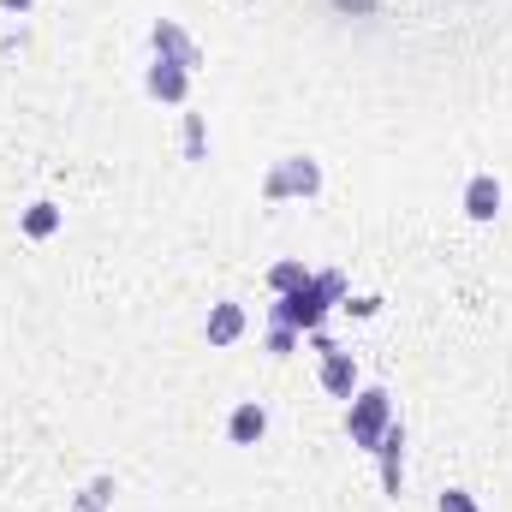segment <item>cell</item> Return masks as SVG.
<instances>
[{"instance_id": "cell-1", "label": "cell", "mask_w": 512, "mask_h": 512, "mask_svg": "<svg viewBox=\"0 0 512 512\" xmlns=\"http://www.w3.org/2000/svg\"><path fill=\"white\" fill-rule=\"evenodd\" d=\"M340 304H346V274H340V268H322V274H310V286L280 292V298L268 304V316L286 322V328H298V334H316Z\"/></svg>"}, {"instance_id": "cell-2", "label": "cell", "mask_w": 512, "mask_h": 512, "mask_svg": "<svg viewBox=\"0 0 512 512\" xmlns=\"http://www.w3.org/2000/svg\"><path fill=\"white\" fill-rule=\"evenodd\" d=\"M393 423H399V417H393L387 387H358V393L346 399V435H352V447H358V453H376Z\"/></svg>"}, {"instance_id": "cell-3", "label": "cell", "mask_w": 512, "mask_h": 512, "mask_svg": "<svg viewBox=\"0 0 512 512\" xmlns=\"http://www.w3.org/2000/svg\"><path fill=\"white\" fill-rule=\"evenodd\" d=\"M322 191V161L316 155H280L262 179V197L268 203H286V197H316Z\"/></svg>"}, {"instance_id": "cell-4", "label": "cell", "mask_w": 512, "mask_h": 512, "mask_svg": "<svg viewBox=\"0 0 512 512\" xmlns=\"http://www.w3.org/2000/svg\"><path fill=\"white\" fill-rule=\"evenodd\" d=\"M149 48H155V60H173V66H185V72L203 66V48L185 36L179 18H155V24H149Z\"/></svg>"}, {"instance_id": "cell-5", "label": "cell", "mask_w": 512, "mask_h": 512, "mask_svg": "<svg viewBox=\"0 0 512 512\" xmlns=\"http://www.w3.org/2000/svg\"><path fill=\"white\" fill-rule=\"evenodd\" d=\"M143 90H149L155 102H167V108H185V102H191V72L173 66V60H155V66L143 72Z\"/></svg>"}, {"instance_id": "cell-6", "label": "cell", "mask_w": 512, "mask_h": 512, "mask_svg": "<svg viewBox=\"0 0 512 512\" xmlns=\"http://www.w3.org/2000/svg\"><path fill=\"white\" fill-rule=\"evenodd\" d=\"M501 203H507L501 179H495V173H471V185H465V215L483 227V221H495V215H501Z\"/></svg>"}, {"instance_id": "cell-7", "label": "cell", "mask_w": 512, "mask_h": 512, "mask_svg": "<svg viewBox=\"0 0 512 512\" xmlns=\"http://www.w3.org/2000/svg\"><path fill=\"white\" fill-rule=\"evenodd\" d=\"M358 387H364V382H358V364H352V352H346V346L322 358V393H328V399H352Z\"/></svg>"}, {"instance_id": "cell-8", "label": "cell", "mask_w": 512, "mask_h": 512, "mask_svg": "<svg viewBox=\"0 0 512 512\" xmlns=\"http://www.w3.org/2000/svg\"><path fill=\"white\" fill-rule=\"evenodd\" d=\"M245 328H251V316H245V304H233V298H221V304L209 310V346H233V340H245Z\"/></svg>"}, {"instance_id": "cell-9", "label": "cell", "mask_w": 512, "mask_h": 512, "mask_svg": "<svg viewBox=\"0 0 512 512\" xmlns=\"http://www.w3.org/2000/svg\"><path fill=\"white\" fill-rule=\"evenodd\" d=\"M262 435H268V411H262L256 399L233 405V417H227V441H233V447H256Z\"/></svg>"}, {"instance_id": "cell-10", "label": "cell", "mask_w": 512, "mask_h": 512, "mask_svg": "<svg viewBox=\"0 0 512 512\" xmlns=\"http://www.w3.org/2000/svg\"><path fill=\"white\" fill-rule=\"evenodd\" d=\"M376 459H382V489H387V495H399V483H405V429H399V423L382 435Z\"/></svg>"}, {"instance_id": "cell-11", "label": "cell", "mask_w": 512, "mask_h": 512, "mask_svg": "<svg viewBox=\"0 0 512 512\" xmlns=\"http://www.w3.org/2000/svg\"><path fill=\"white\" fill-rule=\"evenodd\" d=\"M60 221H66V209H60V203H30V209L18 215L24 239H36V245H42V239H54V233H60Z\"/></svg>"}, {"instance_id": "cell-12", "label": "cell", "mask_w": 512, "mask_h": 512, "mask_svg": "<svg viewBox=\"0 0 512 512\" xmlns=\"http://www.w3.org/2000/svg\"><path fill=\"white\" fill-rule=\"evenodd\" d=\"M310 274H316V268H310L304 256H280V262L268 268V292H274V298H280V292H298V286H310Z\"/></svg>"}, {"instance_id": "cell-13", "label": "cell", "mask_w": 512, "mask_h": 512, "mask_svg": "<svg viewBox=\"0 0 512 512\" xmlns=\"http://www.w3.org/2000/svg\"><path fill=\"white\" fill-rule=\"evenodd\" d=\"M262 346H268V358H292V352H298V346H304V334H298V328H286V322H274V328H268V340H262Z\"/></svg>"}, {"instance_id": "cell-14", "label": "cell", "mask_w": 512, "mask_h": 512, "mask_svg": "<svg viewBox=\"0 0 512 512\" xmlns=\"http://www.w3.org/2000/svg\"><path fill=\"white\" fill-rule=\"evenodd\" d=\"M340 310H352L358 322H370V316H382V298H376V292H358V298L346 292V304H340Z\"/></svg>"}, {"instance_id": "cell-15", "label": "cell", "mask_w": 512, "mask_h": 512, "mask_svg": "<svg viewBox=\"0 0 512 512\" xmlns=\"http://www.w3.org/2000/svg\"><path fill=\"white\" fill-rule=\"evenodd\" d=\"M435 512H483V507H477V495H471V489H447V495L435 501Z\"/></svg>"}, {"instance_id": "cell-16", "label": "cell", "mask_w": 512, "mask_h": 512, "mask_svg": "<svg viewBox=\"0 0 512 512\" xmlns=\"http://www.w3.org/2000/svg\"><path fill=\"white\" fill-rule=\"evenodd\" d=\"M185 155L203 161V114H185Z\"/></svg>"}, {"instance_id": "cell-17", "label": "cell", "mask_w": 512, "mask_h": 512, "mask_svg": "<svg viewBox=\"0 0 512 512\" xmlns=\"http://www.w3.org/2000/svg\"><path fill=\"white\" fill-rule=\"evenodd\" d=\"M0 6H6V12H30L36 0H0Z\"/></svg>"}]
</instances>
